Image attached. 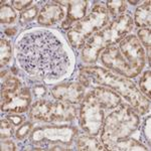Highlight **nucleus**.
Instances as JSON below:
<instances>
[{
  "instance_id": "1",
  "label": "nucleus",
  "mask_w": 151,
  "mask_h": 151,
  "mask_svg": "<svg viewBox=\"0 0 151 151\" xmlns=\"http://www.w3.org/2000/svg\"><path fill=\"white\" fill-rule=\"evenodd\" d=\"M19 65L31 77L52 82L69 73L72 58L64 42L50 30L26 32L15 45Z\"/></svg>"
},
{
  "instance_id": "2",
  "label": "nucleus",
  "mask_w": 151,
  "mask_h": 151,
  "mask_svg": "<svg viewBox=\"0 0 151 151\" xmlns=\"http://www.w3.org/2000/svg\"><path fill=\"white\" fill-rule=\"evenodd\" d=\"M80 82L84 87L100 85L113 90L128 101L131 107L140 115H144L149 111V100L141 93L134 83L109 70L100 67H84L80 70Z\"/></svg>"
},
{
  "instance_id": "3",
  "label": "nucleus",
  "mask_w": 151,
  "mask_h": 151,
  "mask_svg": "<svg viewBox=\"0 0 151 151\" xmlns=\"http://www.w3.org/2000/svg\"><path fill=\"white\" fill-rule=\"evenodd\" d=\"M140 120L138 113L131 106L120 104L104 120L101 129V142L106 150L118 141L130 137L139 127Z\"/></svg>"
},
{
  "instance_id": "4",
  "label": "nucleus",
  "mask_w": 151,
  "mask_h": 151,
  "mask_svg": "<svg viewBox=\"0 0 151 151\" xmlns=\"http://www.w3.org/2000/svg\"><path fill=\"white\" fill-rule=\"evenodd\" d=\"M78 134V129L70 125H43L33 129L29 140L36 150H69Z\"/></svg>"
},
{
  "instance_id": "5",
  "label": "nucleus",
  "mask_w": 151,
  "mask_h": 151,
  "mask_svg": "<svg viewBox=\"0 0 151 151\" xmlns=\"http://www.w3.org/2000/svg\"><path fill=\"white\" fill-rule=\"evenodd\" d=\"M109 22V12L102 5H96L91 13L84 17L68 31L70 43L76 48H81L85 45L90 36L101 30Z\"/></svg>"
},
{
  "instance_id": "6",
  "label": "nucleus",
  "mask_w": 151,
  "mask_h": 151,
  "mask_svg": "<svg viewBox=\"0 0 151 151\" xmlns=\"http://www.w3.org/2000/svg\"><path fill=\"white\" fill-rule=\"evenodd\" d=\"M76 115L77 110L72 104L58 100L57 102L37 100L29 111L30 118L43 122H69L74 120Z\"/></svg>"
},
{
  "instance_id": "7",
  "label": "nucleus",
  "mask_w": 151,
  "mask_h": 151,
  "mask_svg": "<svg viewBox=\"0 0 151 151\" xmlns=\"http://www.w3.org/2000/svg\"><path fill=\"white\" fill-rule=\"evenodd\" d=\"M105 109L89 92L81 102L80 123L85 132L92 136L98 135L105 120Z\"/></svg>"
},
{
  "instance_id": "8",
  "label": "nucleus",
  "mask_w": 151,
  "mask_h": 151,
  "mask_svg": "<svg viewBox=\"0 0 151 151\" xmlns=\"http://www.w3.org/2000/svg\"><path fill=\"white\" fill-rule=\"evenodd\" d=\"M101 62L105 67L115 70L119 75L127 78H135L140 74L131 64H129L123 55L121 53L119 47L111 45L107 47L101 53Z\"/></svg>"
},
{
  "instance_id": "9",
  "label": "nucleus",
  "mask_w": 151,
  "mask_h": 151,
  "mask_svg": "<svg viewBox=\"0 0 151 151\" xmlns=\"http://www.w3.org/2000/svg\"><path fill=\"white\" fill-rule=\"evenodd\" d=\"M133 21L132 18L127 14H121L117 18L114 19L109 25L102 28L101 33L103 35L107 45H116L117 42H120L124 37L132 30Z\"/></svg>"
},
{
  "instance_id": "10",
  "label": "nucleus",
  "mask_w": 151,
  "mask_h": 151,
  "mask_svg": "<svg viewBox=\"0 0 151 151\" xmlns=\"http://www.w3.org/2000/svg\"><path fill=\"white\" fill-rule=\"evenodd\" d=\"M118 47L129 64L141 72L145 65V52L139 40L133 35H127L119 42Z\"/></svg>"
},
{
  "instance_id": "11",
  "label": "nucleus",
  "mask_w": 151,
  "mask_h": 151,
  "mask_svg": "<svg viewBox=\"0 0 151 151\" xmlns=\"http://www.w3.org/2000/svg\"><path fill=\"white\" fill-rule=\"evenodd\" d=\"M31 102V94L27 88H21L16 93L1 97V110L7 113H23Z\"/></svg>"
},
{
  "instance_id": "12",
  "label": "nucleus",
  "mask_w": 151,
  "mask_h": 151,
  "mask_svg": "<svg viewBox=\"0 0 151 151\" xmlns=\"http://www.w3.org/2000/svg\"><path fill=\"white\" fill-rule=\"evenodd\" d=\"M52 95L55 100L69 104H79L85 97V87L80 83H65L57 85L52 89Z\"/></svg>"
},
{
  "instance_id": "13",
  "label": "nucleus",
  "mask_w": 151,
  "mask_h": 151,
  "mask_svg": "<svg viewBox=\"0 0 151 151\" xmlns=\"http://www.w3.org/2000/svg\"><path fill=\"white\" fill-rule=\"evenodd\" d=\"M107 47L108 45H107L104 37L102 36L101 31L99 30L95 32L93 35L88 38L85 45L83 47L82 58L84 62L90 63V64L97 62L100 53H102V52Z\"/></svg>"
},
{
  "instance_id": "14",
  "label": "nucleus",
  "mask_w": 151,
  "mask_h": 151,
  "mask_svg": "<svg viewBox=\"0 0 151 151\" xmlns=\"http://www.w3.org/2000/svg\"><path fill=\"white\" fill-rule=\"evenodd\" d=\"M65 17V10L60 4L50 2L45 4L40 10L37 17V22L45 26H50L63 20Z\"/></svg>"
},
{
  "instance_id": "15",
  "label": "nucleus",
  "mask_w": 151,
  "mask_h": 151,
  "mask_svg": "<svg viewBox=\"0 0 151 151\" xmlns=\"http://www.w3.org/2000/svg\"><path fill=\"white\" fill-rule=\"evenodd\" d=\"M92 94L97 100V102L104 109H114L121 104V97L113 90L103 86H97L92 90Z\"/></svg>"
},
{
  "instance_id": "16",
  "label": "nucleus",
  "mask_w": 151,
  "mask_h": 151,
  "mask_svg": "<svg viewBox=\"0 0 151 151\" xmlns=\"http://www.w3.org/2000/svg\"><path fill=\"white\" fill-rule=\"evenodd\" d=\"M88 7V1H68L67 19L63 23V28H69L70 23L79 21L85 17Z\"/></svg>"
},
{
  "instance_id": "17",
  "label": "nucleus",
  "mask_w": 151,
  "mask_h": 151,
  "mask_svg": "<svg viewBox=\"0 0 151 151\" xmlns=\"http://www.w3.org/2000/svg\"><path fill=\"white\" fill-rule=\"evenodd\" d=\"M151 2L145 1L143 4L137 7L134 14V22L137 27H150L151 23V11H150Z\"/></svg>"
},
{
  "instance_id": "18",
  "label": "nucleus",
  "mask_w": 151,
  "mask_h": 151,
  "mask_svg": "<svg viewBox=\"0 0 151 151\" xmlns=\"http://www.w3.org/2000/svg\"><path fill=\"white\" fill-rule=\"evenodd\" d=\"M77 148L78 150L84 151H100L105 149L102 143H100L97 138L87 135H82L78 138Z\"/></svg>"
},
{
  "instance_id": "19",
  "label": "nucleus",
  "mask_w": 151,
  "mask_h": 151,
  "mask_svg": "<svg viewBox=\"0 0 151 151\" xmlns=\"http://www.w3.org/2000/svg\"><path fill=\"white\" fill-rule=\"evenodd\" d=\"M111 150H118V151H140V150H147L144 145L138 142L135 139L126 138L124 140L118 141L111 147Z\"/></svg>"
},
{
  "instance_id": "20",
  "label": "nucleus",
  "mask_w": 151,
  "mask_h": 151,
  "mask_svg": "<svg viewBox=\"0 0 151 151\" xmlns=\"http://www.w3.org/2000/svg\"><path fill=\"white\" fill-rule=\"evenodd\" d=\"M21 84L19 80L15 77H9L5 82L2 84L1 88V97L9 96L21 89Z\"/></svg>"
},
{
  "instance_id": "21",
  "label": "nucleus",
  "mask_w": 151,
  "mask_h": 151,
  "mask_svg": "<svg viewBox=\"0 0 151 151\" xmlns=\"http://www.w3.org/2000/svg\"><path fill=\"white\" fill-rule=\"evenodd\" d=\"M0 50H1V55H0V67L3 68V67H5L9 63V60H11V55H12L11 43L7 40L1 38V40H0Z\"/></svg>"
},
{
  "instance_id": "22",
  "label": "nucleus",
  "mask_w": 151,
  "mask_h": 151,
  "mask_svg": "<svg viewBox=\"0 0 151 151\" xmlns=\"http://www.w3.org/2000/svg\"><path fill=\"white\" fill-rule=\"evenodd\" d=\"M0 19L1 23L9 24L12 23L16 19V12L10 5L1 4V11H0Z\"/></svg>"
},
{
  "instance_id": "23",
  "label": "nucleus",
  "mask_w": 151,
  "mask_h": 151,
  "mask_svg": "<svg viewBox=\"0 0 151 151\" xmlns=\"http://www.w3.org/2000/svg\"><path fill=\"white\" fill-rule=\"evenodd\" d=\"M138 36H139V41L144 45L148 52V62H150V47H151V31L150 27L141 28L138 30Z\"/></svg>"
},
{
  "instance_id": "24",
  "label": "nucleus",
  "mask_w": 151,
  "mask_h": 151,
  "mask_svg": "<svg viewBox=\"0 0 151 151\" xmlns=\"http://www.w3.org/2000/svg\"><path fill=\"white\" fill-rule=\"evenodd\" d=\"M140 85V89H141V93L144 94L145 97L147 99H150L151 95H150V91H151V72L150 70H146V72L143 74L142 78L140 79L139 82Z\"/></svg>"
},
{
  "instance_id": "25",
  "label": "nucleus",
  "mask_w": 151,
  "mask_h": 151,
  "mask_svg": "<svg viewBox=\"0 0 151 151\" xmlns=\"http://www.w3.org/2000/svg\"><path fill=\"white\" fill-rule=\"evenodd\" d=\"M126 9V2L125 1H108L107 2V10L110 12L112 15L116 16L123 13Z\"/></svg>"
},
{
  "instance_id": "26",
  "label": "nucleus",
  "mask_w": 151,
  "mask_h": 151,
  "mask_svg": "<svg viewBox=\"0 0 151 151\" xmlns=\"http://www.w3.org/2000/svg\"><path fill=\"white\" fill-rule=\"evenodd\" d=\"M38 14L37 6H30L29 8L25 9L20 13V23L25 24L29 21L33 20Z\"/></svg>"
},
{
  "instance_id": "27",
  "label": "nucleus",
  "mask_w": 151,
  "mask_h": 151,
  "mask_svg": "<svg viewBox=\"0 0 151 151\" xmlns=\"http://www.w3.org/2000/svg\"><path fill=\"white\" fill-rule=\"evenodd\" d=\"M11 122L7 118L1 119V127H0V131H1V140L7 139V138L11 137L13 135V127L11 125Z\"/></svg>"
},
{
  "instance_id": "28",
  "label": "nucleus",
  "mask_w": 151,
  "mask_h": 151,
  "mask_svg": "<svg viewBox=\"0 0 151 151\" xmlns=\"http://www.w3.org/2000/svg\"><path fill=\"white\" fill-rule=\"evenodd\" d=\"M32 127H33V125H32V123H30V122L24 123L21 126H19V128L16 130V133H15L16 139L24 140L29 135V134L31 133V131H32Z\"/></svg>"
},
{
  "instance_id": "29",
  "label": "nucleus",
  "mask_w": 151,
  "mask_h": 151,
  "mask_svg": "<svg viewBox=\"0 0 151 151\" xmlns=\"http://www.w3.org/2000/svg\"><path fill=\"white\" fill-rule=\"evenodd\" d=\"M32 92L36 100H41L47 94V88H45V86H43V85H35L32 89Z\"/></svg>"
},
{
  "instance_id": "30",
  "label": "nucleus",
  "mask_w": 151,
  "mask_h": 151,
  "mask_svg": "<svg viewBox=\"0 0 151 151\" xmlns=\"http://www.w3.org/2000/svg\"><path fill=\"white\" fill-rule=\"evenodd\" d=\"M32 0H22V1H18V0H14V1H12V5L15 7V9H17V10H25V9L29 8V6L31 5V3H32Z\"/></svg>"
},
{
  "instance_id": "31",
  "label": "nucleus",
  "mask_w": 151,
  "mask_h": 151,
  "mask_svg": "<svg viewBox=\"0 0 151 151\" xmlns=\"http://www.w3.org/2000/svg\"><path fill=\"white\" fill-rule=\"evenodd\" d=\"M14 126H21L24 122V117L20 115H15V113H11L6 117Z\"/></svg>"
},
{
  "instance_id": "32",
  "label": "nucleus",
  "mask_w": 151,
  "mask_h": 151,
  "mask_svg": "<svg viewBox=\"0 0 151 151\" xmlns=\"http://www.w3.org/2000/svg\"><path fill=\"white\" fill-rule=\"evenodd\" d=\"M150 116H148V118L145 120L144 123V128H143V131H144V135L146 140L148 141V144H150Z\"/></svg>"
},
{
  "instance_id": "33",
  "label": "nucleus",
  "mask_w": 151,
  "mask_h": 151,
  "mask_svg": "<svg viewBox=\"0 0 151 151\" xmlns=\"http://www.w3.org/2000/svg\"><path fill=\"white\" fill-rule=\"evenodd\" d=\"M16 147L11 140L3 139L1 141V150H15Z\"/></svg>"
},
{
  "instance_id": "34",
  "label": "nucleus",
  "mask_w": 151,
  "mask_h": 151,
  "mask_svg": "<svg viewBox=\"0 0 151 151\" xmlns=\"http://www.w3.org/2000/svg\"><path fill=\"white\" fill-rule=\"evenodd\" d=\"M4 32H5L6 35L12 36V35H14L16 33V28H14V27H12V28H6Z\"/></svg>"
},
{
  "instance_id": "35",
  "label": "nucleus",
  "mask_w": 151,
  "mask_h": 151,
  "mask_svg": "<svg viewBox=\"0 0 151 151\" xmlns=\"http://www.w3.org/2000/svg\"><path fill=\"white\" fill-rule=\"evenodd\" d=\"M139 2H140V1H132V0H130V1H129V3L132 4V5H135V4L139 3Z\"/></svg>"
}]
</instances>
